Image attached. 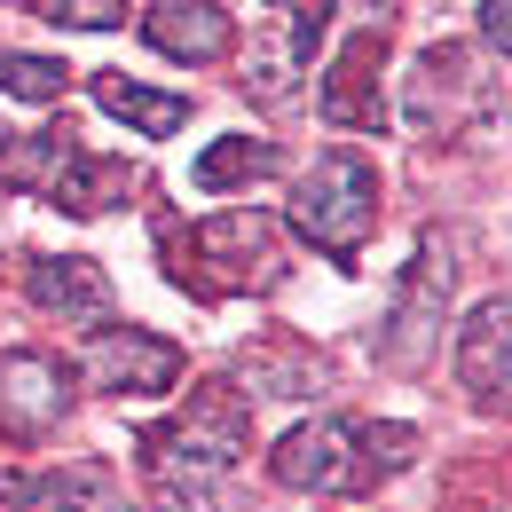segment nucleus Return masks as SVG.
I'll use <instances>...</instances> for the list:
<instances>
[{
    "label": "nucleus",
    "instance_id": "nucleus-6",
    "mask_svg": "<svg viewBox=\"0 0 512 512\" xmlns=\"http://www.w3.org/2000/svg\"><path fill=\"white\" fill-rule=\"evenodd\" d=\"M87 371L111 394H174L182 386V347L142 331V323H103L95 347H87Z\"/></svg>",
    "mask_w": 512,
    "mask_h": 512
},
{
    "label": "nucleus",
    "instance_id": "nucleus-10",
    "mask_svg": "<svg viewBox=\"0 0 512 512\" xmlns=\"http://www.w3.org/2000/svg\"><path fill=\"white\" fill-rule=\"evenodd\" d=\"M379 64H386V24L379 32H355V40L339 48V64L323 71V119H331V127H379L386 119Z\"/></svg>",
    "mask_w": 512,
    "mask_h": 512
},
{
    "label": "nucleus",
    "instance_id": "nucleus-11",
    "mask_svg": "<svg viewBox=\"0 0 512 512\" xmlns=\"http://www.w3.org/2000/svg\"><path fill=\"white\" fill-rule=\"evenodd\" d=\"M457 386L481 402L512 394V300H481L473 323L457 331Z\"/></svg>",
    "mask_w": 512,
    "mask_h": 512
},
{
    "label": "nucleus",
    "instance_id": "nucleus-16",
    "mask_svg": "<svg viewBox=\"0 0 512 512\" xmlns=\"http://www.w3.org/2000/svg\"><path fill=\"white\" fill-rule=\"evenodd\" d=\"M95 103H103L111 119H127L134 134H174L182 119H190V95H158V87H134V79H119V71H103V79H95Z\"/></svg>",
    "mask_w": 512,
    "mask_h": 512
},
{
    "label": "nucleus",
    "instance_id": "nucleus-12",
    "mask_svg": "<svg viewBox=\"0 0 512 512\" xmlns=\"http://www.w3.org/2000/svg\"><path fill=\"white\" fill-rule=\"evenodd\" d=\"M32 300H40L48 316L79 323V331H103V323H111V276H103L95 260H79V253L32 260Z\"/></svg>",
    "mask_w": 512,
    "mask_h": 512
},
{
    "label": "nucleus",
    "instance_id": "nucleus-2",
    "mask_svg": "<svg viewBox=\"0 0 512 512\" xmlns=\"http://www.w3.org/2000/svg\"><path fill=\"white\" fill-rule=\"evenodd\" d=\"M292 229L331 260H355L379 229V166L363 150H323L292 190Z\"/></svg>",
    "mask_w": 512,
    "mask_h": 512
},
{
    "label": "nucleus",
    "instance_id": "nucleus-17",
    "mask_svg": "<svg viewBox=\"0 0 512 512\" xmlns=\"http://www.w3.org/2000/svg\"><path fill=\"white\" fill-rule=\"evenodd\" d=\"M253 174H276V142H253V134H221L213 150H197V166H190V182L205 197L237 190V182H253Z\"/></svg>",
    "mask_w": 512,
    "mask_h": 512
},
{
    "label": "nucleus",
    "instance_id": "nucleus-21",
    "mask_svg": "<svg viewBox=\"0 0 512 512\" xmlns=\"http://www.w3.org/2000/svg\"><path fill=\"white\" fill-rule=\"evenodd\" d=\"M245 379L260 394H316V363H300V355H245ZM245 386V394H253Z\"/></svg>",
    "mask_w": 512,
    "mask_h": 512
},
{
    "label": "nucleus",
    "instance_id": "nucleus-9",
    "mask_svg": "<svg viewBox=\"0 0 512 512\" xmlns=\"http://www.w3.org/2000/svg\"><path fill=\"white\" fill-rule=\"evenodd\" d=\"M347 465H355V426L347 418H316V426H292L276 457H268V473L284 481V489H331V497H347Z\"/></svg>",
    "mask_w": 512,
    "mask_h": 512
},
{
    "label": "nucleus",
    "instance_id": "nucleus-18",
    "mask_svg": "<svg viewBox=\"0 0 512 512\" xmlns=\"http://www.w3.org/2000/svg\"><path fill=\"white\" fill-rule=\"evenodd\" d=\"M127 190H134V174L119 158H87V150H79L64 166V182H56V205H71V213H111Z\"/></svg>",
    "mask_w": 512,
    "mask_h": 512
},
{
    "label": "nucleus",
    "instance_id": "nucleus-19",
    "mask_svg": "<svg viewBox=\"0 0 512 512\" xmlns=\"http://www.w3.org/2000/svg\"><path fill=\"white\" fill-rule=\"evenodd\" d=\"M71 87V64L56 56H16V48H0V95H16V103H56Z\"/></svg>",
    "mask_w": 512,
    "mask_h": 512
},
{
    "label": "nucleus",
    "instance_id": "nucleus-13",
    "mask_svg": "<svg viewBox=\"0 0 512 512\" xmlns=\"http://www.w3.org/2000/svg\"><path fill=\"white\" fill-rule=\"evenodd\" d=\"M268 16H276V40L260 48V95H284L292 87V71L316 56L323 24H331V0H268Z\"/></svg>",
    "mask_w": 512,
    "mask_h": 512
},
{
    "label": "nucleus",
    "instance_id": "nucleus-4",
    "mask_svg": "<svg viewBox=\"0 0 512 512\" xmlns=\"http://www.w3.org/2000/svg\"><path fill=\"white\" fill-rule=\"evenodd\" d=\"M71 418V371L56 355L8 347L0 355V442H48Z\"/></svg>",
    "mask_w": 512,
    "mask_h": 512
},
{
    "label": "nucleus",
    "instance_id": "nucleus-1",
    "mask_svg": "<svg viewBox=\"0 0 512 512\" xmlns=\"http://www.w3.org/2000/svg\"><path fill=\"white\" fill-rule=\"evenodd\" d=\"M245 442H253L245 402H237L229 386H205V394L190 402V418H174V426H150V434H142V457H150V473H158V489H166L174 505L229 512L221 473L245 457Z\"/></svg>",
    "mask_w": 512,
    "mask_h": 512
},
{
    "label": "nucleus",
    "instance_id": "nucleus-7",
    "mask_svg": "<svg viewBox=\"0 0 512 512\" xmlns=\"http://www.w3.org/2000/svg\"><path fill=\"white\" fill-rule=\"evenodd\" d=\"M442 300H449V245L442 237H426L418 260H410V276H402V292H394V331H386V363H418L426 355V339H434V323H442Z\"/></svg>",
    "mask_w": 512,
    "mask_h": 512
},
{
    "label": "nucleus",
    "instance_id": "nucleus-14",
    "mask_svg": "<svg viewBox=\"0 0 512 512\" xmlns=\"http://www.w3.org/2000/svg\"><path fill=\"white\" fill-rule=\"evenodd\" d=\"M71 158H79V142H71L64 127L16 134V142H0V190H16V197H56V182H64Z\"/></svg>",
    "mask_w": 512,
    "mask_h": 512
},
{
    "label": "nucleus",
    "instance_id": "nucleus-20",
    "mask_svg": "<svg viewBox=\"0 0 512 512\" xmlns=\"http://www.w3.org/2000/svg\"><path fill=\"white\" fill-rule=\"evenodd\" d=\"M32 16H48V24H71V32H111V24H127V0H24Z\"/></svg>",
    "mask_w": 512,
    "mask_h": 512
},
{
    "label": "nucleus",
    "instance_id": "nucleus-8",
    "mask_svg": "<svg viewBox=\"0 0 512 512\" xmlns=\"http://www.w3.org/2000/svg\"><path fill=\"white\" fill-rule=\"evenodd\" d=\"M142 40L174 64H221L237 48V24L221 0H150L142 8Z\"/></svg>",
    "mask_w": 512,
    "mask_h": 512
},
{
    "label": "nucleus",
    "instance_id": "nucleus-15",
    "mask_svg": "<svg viewBox=\"0 0 512 512\" xmlns=\"http://www.w3.org/2000/svg\"><path fill=\"white\" fill-rule=\"evenodd\" d=\"M410 457H418V426H402V418L355 426V465H347V497H363V489L394 481V473H402Z\"/></svg>",
    "mask_w": 512,
    "mask_h": 512
},
{
    "label": "nucleus",
    "instance_id": "nucleus-5",
    "mask_svg": "<svg viewBox=\"0 0 512 512\" xmlns=\"http://www.w3.org/2000/svg\"><path fill=\"white\" fill-rule=\"evenodd\" d=\"M0 512H134V505L103 457H79V465H48V473H0Z\"/></svg>",
    "mask_w": 512,
    "mask_h": 512
},
{
    "label": "nucleus",
    "instance_id": "nucleus-22",
    "mask_svg": "<svg viewBox=\"0 0 512 512\" xmlns=\"http://www.w3.org/2000/svg\"><path fill=\"white\" fill-rule=\"evenodd\" d=\"M481 40L497 56H512V0H481Z\"/></svg>",
    "mask_w": 512,
    "mask_h": 512
},
{
    "label": "nucleus",
    "instance_id": "nucleus-3",
    "mask_svg": "<svg viewBox=\"0 0 512 512\" xmlns=\"http://www.w3.org/2000/svg\"><path fill=\"white\" fill-rule=\"evenodd\" d=\"M166 276L182 284V292H205V300H221V292H253V284H276V221L268 213H213V221H197L190 245L166 229Z\"/></svg>",
    "mask_w": 512,
    "mask_h": 512
}]
</instances>
